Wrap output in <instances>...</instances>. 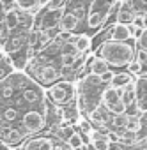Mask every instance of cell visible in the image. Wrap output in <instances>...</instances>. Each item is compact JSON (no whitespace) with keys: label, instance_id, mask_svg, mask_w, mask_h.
Wrapping results in <instances>:
<instances>
[{"label":"cell","instance_id":"9","mask_svg":"<svg viewBox=\"0 0 147 150\" xmlns=\"http://www.w3.org/2000/svg\"><path fill=\"white\" fill-rule=\"evenodd\" d=\"M82 23V18L67 7L62 9V16H60V32H66V34H76V28L80 27Z\"/></svg>","mask_w":147,"mask_h":150},{"label":"cell","instance_id":"10","mask_svg":"<svg viewBox=\"0 0 147 150\" xmlns=\"http://www.w3.org/2000/svg\"><path fill=\"white\" fill-rule=\"evenodd\" d=\"M110 69L108 62L99 57L98 53H89V58H87V72L91 74H96V76H101L103 72H106Z\"/></svg>","mask_w":147,"mask_h":150},{"label":"cell","instance_id":"18","mask_svg":"<svg viewBox=\"0 0 147 150\" xmlns=\"http://www.w3.org/2000/svg\"><path fill=\"white\" fill-rule=\"evenodd\" d=\"M16 9H20V11H29V13L37 14L43 7H41V4H39V0H16Z\"/></svg>","mask_w":147,"mask_h":150},{"label":"cell","instance_id":"3","mask_svg":"<svg viewBox=\"0 0 147 150\" xmlns=\"http://www.w3.org/2000/svg\"><path fill=\"white\" fill-rule=\"evenodd\" d=\"M46 99L60 108H66L73 103H76V83L67 81V80H59L57 83L50 85L44 88Z\"/></svg>","mask_w":147,"mask_h":150},{"label":"cell","instance_id":"14","mask_svg":"<svg viewBox=\"0 0 147 150\" xmlns=\"http://www.w3.org/2000/svg\"><path fill=\"white\" fill-rule=\"evenodd\" d=\"M73 42L76 44L78 51L80 53H89L91 51V46H92V37L85 32L82 34H73Z\"/></svg>","mask_w":147,"mask_h":150},{"label":"cell","instance_id":"6","mask_svg":"<svg viewBox=\"0 0 147 150\" xmlns=\"http://www.w3.org/2000/svg\"><path fill=\"white\" fill-rule=\"evenodd\" d=\"M29 34H30V30H25V28H21V27L16 28V30H13V32L7 35L6 42L2 44V50H4L7 55H14V53L21 51L23 48L29 46Z\"/></svg>","mask_w":147,"mask_h":150},{"label":"cell","instance_id":"28","mask_svg":"<svg viewBox=\"0 0 147 150\" xmlns=\"http://www.w3.org/2000/svg\"><path fill=\"white\" fill-rule=\"evenodd\" d=\"M142 129H147V113L142 115Z\"/></svg>","mask_w":147,"mask_h":150},{"label":"cell","instance_id":"16","mask_svg":"<svg viewBox=\"0 0 147 150\" xmlns=\"http://www.w3.org/2000/svg\"><path fill=\"white\" fill-rule=\"evenodd\" d=\"M126 125H128V111H126V113H112V118H110V131L121 132L122 129H126Z\"/></svg>","mask_w":147,"mask_h":150},{"label":"cell","instance_id":"1","mask_svg":"<svg viewBox=\"0 0 147 150\" xmlns=\"http://www.w3.org/2000/svg\"><path fill=\"white\" fill-rule=\"evenodd\" d=\"M99 57H103L110 67H115V69H122V67H128V64L135 58V46L129 42V41H105L98 51H96Z\"/></svg>","mask_w":147,"mask_h":150},{"label":"cell","instance_id":"7","mask_svg":"<svg viewBox=\"0 0 147 150\" xmlns=\"http://www.w3.org/2000/svg\"><path fill=\"white\" fill-rule=\"evenodd\" d=\"M57 141L59 139L51 132L43 131L39 134H34V136L27 138L25 143H23V146H25V150H53V146L57 145Z\"/></svg>","mask_w":147,"mask_h":150},{"label":"cell","instance_id":"27","mask_svg":"<svg viewBox=\"0 0 147 150\" xmlns=\"http://www.w3.org/2000/svg\"><path fill=\"white\" fill-rule=\"evenodd\" d=\"M128 27H129V32H131V39H133V41H136V39L140 37V34H142V30H143V28H138V27H136V25H133V23H129Z\"/></svg>","mask_w":147,"mask_h":150},{"label":"cell","instance_id":"25","mask_svg":"<svg viewBox=\"0 0 147 150\" xmlns=\"http://www.w3.org/2000/svg\"><path fill=\"white\" fill-rule=\"evenodd\" d=\"M113 74H115V72H113L112 69H108L106 72H103L101 76H99L101 83H103V85H110V83H112V78H113Z\"/></svg>","mask_w":147,"mask_h":150},{"label":"cell","instance_id":"12","mask_svg":"<svg viewBox=\"0 0 147 150\" xmlns=\"http://www.w3.org/2000/svg\"><path fill=\"white\" fill-rule=\"evenodd\" d=\"M110 39H112V41H133V39H131L129 27L124 25V23H117V21H115L113 27H112Z\"/></svg>","mask_w":147,"mask_h":150},{"label":"cell","instance_id":"21","mask_svg":"<svg viewBox=\"0 0 147 150\" xmlns=\"http://www.w3.org/2000/svg\"><path fill=\"white\" fill-rule=\"evenodd\" d=\"M126 129L140 132L142 131V115H138L136 111L135 113H128V125H126Z\"/></svg>","mask_w":147,"mask_h":150},{"label":"cell","instance_id":"31","mask_svg":"<svg viewBox=\"0 0 147 150\" xmlns=\"http://www.w3.org/2000/svg\"><path fill=\"white\" fill-rule=\"evenodd\" d=\"M119 2H121V4H124V2H133V0H119Z\"/></svg>","mask_w":147,"mask_h":150},{"label":"cell","instance_id":"26","mask_svg":"<svg viewBox=\"0 0 147 150\" xmlns=\"http://www.w3.org/2000/svg\"><path fill=\"white\" fill-rule=\"evenodd\" d=\"M133 25H136L138 28H145V27H147L145 16H143V14H136V16H135V20H133Z\"/></svg>","mask_w":147,"mask_h":150},{"label":"cell","instance_id":"29","mask_svg":"<svg viewBox=\"0 0 147 150\" xmlns=\"http://www.w3.org/2000/svg\"><path fill=\"white\" fill-rule=\"evenodd\" d=\"M39 4H41V7H46L50 4V0H39Z\"/></svg>","mask_w":147,"mask_h":150},{"label":"cell","instance_id":"19","mask_svg":"<svg viewBox=\"0 0 147 150\" xmlns=\"http://www.w3.org/2000/svg\"><path fill=\"white\" fill-rule=\"evenodd\" d=\"M135 80V76L133 74H129L128 71L126 72H115L113 74V78H112V87H115V88H122V87H126L129 81H133Z\"/></svg>","mask_w":147,"mask_h":150},{"label":"cell","instance_id":"20","mask_svg":"<svg viewBox=\"0 0 147 150\" xmlns=\"http://www.w3.org/2000/svg\"><path fill=\"white\" fill-rule=\"evenodd\" d=\"M66 143H67L73 150H82V148H83V145L87 143V139L83 138V134H82L80 131H75V132L69 136V139H67Z\"/></svg>","mask_w":147,"mask_h":150},{"label":"cell","instance_id":"2","mask_svg":"<svg viewBox=\"0 0 147 150\" xmlns=\"http://www.w3.org/2000/svg\"><path fill=\"white\" fill-rule=\"evenodd\" d=\"M18 127L25 132L27 138L46 131V127H48V106L25 110L21 118H20V125Z\"/></svg>","mask_w":147,"mask_h":150},{"label":"cell","instance_id":"30","mask_svg":"<svg viewBox=\"0 0 147 150\" xmlns=\"http://www.w3.org/2000/svg\"><path fill=\"white\" fill-rule=\"evenodd\" d=\"M135 150H147V148H143V146H135Z\"/></svg>","mask_w":147,"mask_h":150},{"label":"cell","instance_id":"22","mask_svg":"<svg viewBox=\"0 0 147 150\" xmlns=\"http://www.w3.org/2000/svg\"><path fill=\"white\" fill-rule=\"evenodd\" d=\"M126 71L129 72V74H133V76L136 78V76H140V74L143 72V65L136 60V58H133L129 64H128V67H126Z\"/></svg>","mask_w":147,"mask_h":150},{"label":"cell","instance_id":"23","mask_svg":"<svg viewBox=\"0 0 147 150\" xmlns=\"http://www.w3.org/2000/svg\"><path fill=\"white\" fill-rule=\"evenodd\" d=\"M135 44H138L140 50H145V51H147V27L142 30V34H140V37L135 41Z\"/></svg>","mask_w":147,"mask_h":150},{"label":"cell","instance_id":"4","mask_svg":"<svg viewBox=\"0 0 147 150\" xmlns=\"http://www.w3.org/2000/svg\"><path fill=\"white\" fill-rule=\"evenodd\" d=\"M60 16H62V11L43 7L36 14V25H34V28L44 32L50 39H53L60 32Z\"/></svg>","mask_w":147,"mask_h":150},{"label":"cell","instance_id":"17","mask_svg":"<svg viewBox=\"0 0 147 150\" xmlns=\"http://www.w3.org/2000/svg\"><path fill=\"white\" fill-rule=\"evenodd\" d=\"M14 71H16V67H14V62H13L11 55H6V57L0 58V80L11 76Z\"/></svg>","mask_w":147,"mask_h":150},{"label":"cell","instance_id":"8","mask_svg":"<svg viewBox=\"0 0 147 150\" xmlns=\"http://www.w3.org/2000/svg\"><path fill=\"white\" fill-rule=\"evenodd\" d=\"M136 85V103H135V111L138 115L147 113V74H140L135 78Z\"/></svg>","mask_w":147,"mask_h":150},{"label":"cell","instance_id":"13","mask_svg":"<svg viewBox=\"0 0 147 150\" xmlns=\"http://www.w3.org/2000/svg\"><path fill=\"white\" fill-rule=\"evenodd\" d=\"M121 96H122V101H124L128 110L135 106V103H136V85H135V80L121 88Z\"/></svg>","mask_w":147,"mask_h":150},{"label":"cell","instance_id":"11","mask_svg":"<svg viewBox=\"0 0 147 150\" xmlns=\"http://www.w3.org/2000/svg\"><path fill=\"white\" fill-rule=\"evenodd\" d=\"M135 16H136V11L133 9L131 2H124V4H121V2H119L117 13H115V21H117V23L129 25V23H133Z\"/></svg>","mask_w":147,"mask_h":150},{"label":"cell","instance_id":"5","mask_svg":"<svg viewBox=\"0 0 147 150\" xmlns=\"http://www.w3.org/2000/svg\"><path fill=\"white\" fill-rule=\"evenodd\" d=\"M101 104L110 111V113H126L128 108L122 101L121 88H115L112 85H106L101 94Z\"/></svg>","mask_w":147,"mask_h":150},{"label":"cell","instance_id":"24","mask_svg":"<svg viewBox=\"0 0 147 150\" xmlns=\"http://www.w3.org/2000/svg\"><path fill=\"white\" fill-rule=\"evenodd\" d=\"M67 2H69V0H50V4L46 7L48 9H59V11H62L67 6Z\"/></svg>","mask_w":147,"mask_h":150},{"label":"cell","instance_id":"15","mask_svg":"<svg viewBox=\"0 0 147 150\" xmlns=\"http://www.w3.org/2000/svg\"><path fill=\"white\" fill-rule=\"evenodd\" d=\"M4 23L9 28V32L20 28L21 27V23H20V9H13V11L4 13Z\"/></svg>","mask_w":147,"mask_h":150}]
</instances>
